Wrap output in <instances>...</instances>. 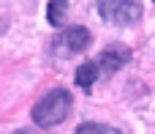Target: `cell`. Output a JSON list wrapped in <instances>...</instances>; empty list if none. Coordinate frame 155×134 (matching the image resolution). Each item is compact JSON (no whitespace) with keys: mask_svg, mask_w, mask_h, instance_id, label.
Segmentation results:
<instances>
[{"mask_svg":"<svg viewBox=\"0 0 155 134\" xmlns=\"http://www.w3.org/2000/svg\"><path fill=\"white\" fill-rule=\"evenodd\" d=\"M71 104H74V99H71V93H68L65 88H52V90H46V93L35 101V107H33V121H35L41 129H54V126H60V123L71 115Z\"/></svg>","mask_w":155,"mask_h":134,"instance_id":"obj_1","label":"cell"},{"mask_svg":"<svg viewBox=\"0 0 155 134\" xmlns=\"http://www.w3.org/2000/svg\"><path fill=\"white\" fill-rule=\"evenodd\" d=\"M76 134H123L114 126H106V123H79Z\"/></svg>","mask_w":155,"mask_h":134,"instance_id":"obj_7","label":"cell"},{"mask_svg":"<svg viewBox=\"0 0 155 134\" xmlns=\"http://www.w3.org/2000/svg\"><path fill=\"white\" fill-rule=\"evenodd\" d=\"M11 134H38V132H33V129H16V132H11Z\"/></svg>","mask_w":155,"mask_h":134,"instance_id":"obj_8","label":"cell"},{"mask_svg":"<svg viewBox=\"0 0 155 134\" xmlns=\"http://www.w3.org/2000/svg\"><path fill=\"white\" fill-rule=\"evenodd\" d=\"M98 14L109 25L125 27V25H136L142 19V3L139 0H101Z\"/></svg>","mask_w":155,"mask_h":134,"instance_id":"obj_2","label":"cell"},{"mask_svg":"<svg viewBox=\"0 0 155 134\" xmlns=\"http://www.w3.org/2000/svg\"><path fill=\"white\" fill-rule=\"evenodd\" d=\"M128 60H131V49H128L125 44H109V47H104V52L98 55L95 63H98L101 74L109 77V74H114L117 69H123Z\"/></svg>","mask_w":155,"mask_h":134,"instance_id":"obj_4","label":"cell"},{"mask_svg":"<svg viewBox=\"0 0 155 134\" xmlns=\"http://www.w3.org/2000/svg\"><path fill=\"white\" fill-rule=\"evenodd\" d=\"M65 11H68V3H65V0H52V3H46V19H49V25L60 27V22L65 19Z\"/></svg>","mask_w":155,"mask_h":134,"instance_id":"obj_6","label":"cell"},{"mask_svg":"<svg viewBox=\"0 0 155 134\" xmlns=\"http://www.w3.org/2000/svg\"><path fill=\"white\" fill-rule=\"evenodd\" d=\"M101 77V69H98V63L95 60H87V63H82L79 69H76V74H74V82L82 88V90H90L93 85H95V79Z\"/></svg>","mask_w":155,"mask_h":134,"instance_id":"obj_5","label":"cell"},{"mask_svg":"<svg viewBox=\"0 0 155 134\" xmlns=\"http://www.w3.org/2000/svg\"><path fill=\"white\" fill-rule=\"evenodd\" d=\"M90 41H93L90 30H87V27H82V25H74V27L60 30V33L52 38V52H54V55H60V58H71V55L84 52V49L90 47Z\"/></svg>","mask_w":155,"mask_h":134,"instance_id":"obj_3","label":"cell"}]
</instances>
